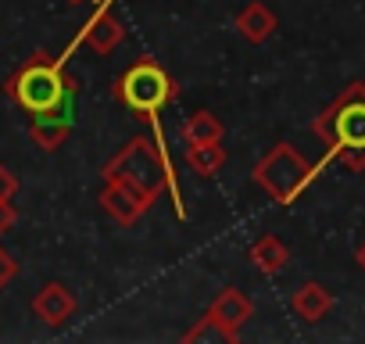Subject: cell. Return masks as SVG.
<instances>
[{
  "label": "cell",
  "mask_w": 365,
  "mask_h": 344,
  "mask_svg": "<svg viewBox=\"0 0 365 344\" xmlns=\"http://www.w3.org/2000/svg\"><path fill=\"white\" fill-rule=\"evenodd\" d=\"M76 90H79L76 76L61 65V58H54L47 51L29 54V61L19 65L11 72V79L4 83V93L29 118H36V115H68L72 101H76Z\"/></svg>",
  "instance_id": "6da1fadb"
},
{
  "label": "cell",
  "mask_w": 365,
  "mask_h": 344,
  "mask_svg": "<svg viewBox=\"0 0 365 344\" xmlns=\"http://www.w3.org/2000/svg\"><path fill=\"white\" fill-rule=\"evenodd\" d=\"M315 136L326 143V158L351 172H365V83H347L329 108L312 122Z\"/></svg>",
  "instance_id": "7a4b0ae2"
},
{
  "label": "cell",
  "mask_w": 365,
  "mask_h": 344,
  "mask_svg": "<svg viewBox=\"0 0 365 344\" xmlns=\"http://www.w3.org/2000/svg\"><path fill=\"white\" fill-rule=\"evenodd\" d=\"M101 176L104 180H118V183H129L136 191H143L147 198H161L165 187L172 191L175 198V212L179 219H187V208H182V194L175 187V176H172V161L147 140V136H133L118 154H111L101 168Z\"/></svg>",
  "instance_id": "3957f363"
},
{
  "label": "cell",
  "mask_w": 365,
  "mask_h": 344,
  "mask_svg": "<svg viewBox=\"0 0 365 344\" xmlns=\"http://www.w3.org/2000/svg\"><path fill=\"white\" fill-rule=\"evenodd\" d=\"M111 93H115V101L125 104L133 115L154 122L158 111L175 101L179 86H175V79H172L154 58H136V61L115 79Z\"/></svg>",
  "instance_id": "277c9868"
},
{
  "label": "cell",
  "mask_w": 365,
  "mask_h": 344,
  "mask_svg": "<svg viewBox=\"0 0 365 344\" xmlns=\"http://www.w3.org/2000/svg\"><path fill=\"white\" fill-rule=\"evenodd\" d=\"M255 183L276 201V205H294L304 187L315 180V165L294 147V143H276L269 147V154L255 165Z\"/></svg>",
  "instance_id": "5b68a950"
},
{
  "label": "cell",
  "mask_w": 365,
  "mask_h": 344,
  "mask_svg": "<svg viewBox=\"0 0 365 344\" xmlns=\"http://www.w3.org/2000/svg\"><path fill=\"white\" fill-rule=\"evenodd\" d=\"M158 201L147 198L143 191L129 187V183H118V180H104V191H101V208L118 223V226H136Z\"/></svg>",
  "instance_id": "8992f818"
},
{
  "label": "cell",
  "mask_w": 365,
  "mask_h": 344,
  "mask_svg": "<svg viewBox=\"0 0 365 344\" xmlns=\"http://www.w3.org/2000/svg\"><path fill=\"white\" fill-rule=\"evenodd\" d=\"M208 315L237 340V337H240V326L255 315V305H251V298H247L240 287H226V290H219L215 301L208 305Z\"/></svg>",
  "instance_id": "52a82bcc"
},
{
  "label": "cell",
  "mask_w": 365,
  "mask_h": 344,
  "mask_svg": "<svg viewBox=\"0 0 365 344\" xmlns=\"http://www.w3.org/2000/svg\"><path fill=\"white\" fill-rule=\"evenodd\" d=\"M122 40H125V26H122L108 8H101V11L79 29V44H86L93 54H111Z\"/></svg>",
  "instance_id": "ba28073f"
},
{
  "label": "cell",
  "mask_w": 365,
  "mask_h": 344,
  "mask_svg": "<svg viewBox=\"0 0 365 344\" xmlns=\"http://www.w3.org/2000/svg\"><path fill=\"white\" fill-rule=\"evenodd\" d=\"M33 312L47 323V326H61L72 319L76 312V294L65 283H43L33 298Z\"/></svg>",
  "instance_id": "9c48e42d"
},
{
  "label": "cell",
  "mask_w": 365,
  "mask_h": 344,
  "mask_svg": "<svg viewBox=\"0 0 365 344\" xmlns=\"http://www.w3.org/2000/svg\"><path fill=\"white\" fill-rule=\"evenodd\" d=\"M237 33H240V40H247V44H265L272 33H276V11L269 8V4H262V0H251V4L237 15Z\"/></svg>",
  "instance_id": "30bf717a"
},
{
  "label": "cell",
  "mask_w": 365,
  "mask_h": 344,
  "mask_svg": "<svg viewBox=\"0 0 365 344\" xmlns=\"http://www.w3.org/2000/svg\"><path fill=\"white\" fill-rule=\"evenodd\" d=\"M290 308H294L297 319H304V323H319V319L329 315V308H333V294H329L322 283L308 280V283H301V287L294 290Z\"/></svg>",
  "instance_id": "8fae6325"
},
{
  "label": "cell",
  "mask_w": 365,
  "mask_h": 344,
  "mask_svg": "<svg viewBox=\"0 0 365 344\" xmlns=\"http://www.w3.org/2000/svg\"><path fill=\"white\" fill-rule=\"evenodd\" d=\"M29 136H33V143H36L40 151L54 154V151H61L65 140L72 136V118H68V115H36V118L29 122Z\"/></svg>",
  "instance_id": "7c38bea8"
},
{
  "label": "cell",
  "mask_w": 365,
  "mask_h": 344,
  "mask_svg": "<svg viewBox=\"0 0 365 344\" xmlns=\"http://www.w3.org/2000/svg\"><path fill=\"white\" fill-rule=\"evenodd\" d=\"M247 255H251L255 269L265 273V276H276V273H283V269L290 265V248H287L276 233H262V237L251 244Z\"/></svg>",
  "instance_id": "4fadbf2b"
},
{
  "label": "cell",
  "mask_w": 365,
  "mask_h": 344,
  "mask_svg": "<svg viewBox=\"0 0 365 344\" xmlns=\"http://www.w3.org/2000/svg\"><path fill=\"white\" fill-rule=\"evenodd\" d=\"M226 165V147L222 140H212V143H187V168L201 180H212L215 172Z\"/></svg>",
  "instance_id": "5bb4252c"
},
{
  "label": "cell",
  "mask_w": 365,
  "mask_h": 344,
  "mask_svg": "<svg viewBox=\"0 0 365 344\" xmlns=\"http://www.w3.org/2000/svg\"><path fill=\"white\" fill-rule=\"evenodd\" d=\"M182 140H187V143H212V140H222V122L215 118V111L201 108V111L187 115V122H182Z\"/></svg>",
  "instance_id": "9a60e30c"
},
{
  "label": "cell",
  "mask_w": 365,
  "mask_h": 344,
  "mask_svg": "<svg viewBox=\"0 0 365 344\" xmlns=\"http://www.w3.org/2000/svg\"><path fill=\"white\" fill-rule=\"evenodd\" d=\"M182 340H190V344L197 340V344H201V340H233V337H230V333H226V330H222V326H219L208 312H205V315H201V319L187 330V333H182Z\"/></svg>",
  "instance_id": "2e32d148"
},
{
  "label": "cell",
  "mask_w": 365,
  "mask_h": 344,
  "mask_svg": "<svg viewBox=\"0 0 365 344\" xmlns=\"http://www.w3.org/2000/svg\"><path fill=\"white\" fill-rule=\"evenodd\" d=\"M19 276V262L8 248H0V290H8V283Z\"/></svg>",
  "instance_id": "e0dca14e"
},
{
  "label": "cell",
  "mask_w": 365,
  "mask_h": 344,
  "mask_svg": "<svg viewBox=\"0 0 365 344\" xmlns=\"http://www.w3.org/2000/svg\"><path fill=\"white\" fill-rule=\"evenodd\" d=\"M19 223V208H15V198H0V233L15 230Z\"/></svg>",
  "instance_id": "ac0fdd59"
},
{
  "label": "cell",
  "mask_w": 365,
  "mask_h": 344,
  "mask_svg": "<svg viewBox=\"0 0 365 344\" xmlns=\"http://www.w3.org/2000/svg\"><path fill=\"white\" fill-rule=\"evenodd\" d=\"M15 194H19V176L0 161V198H15Z\"/></svg>",
  "instance_id": "d6986e66"
},
{
  "label": "cell",
  "mask_w": 365,
  "mask_h": 344,
  "mask_svg": "<svg viewBox=\"0 0 365 344\" xmlns=\"http://www.w3.org/2000/svg\"><path fill=\"white\" fill-rule=\"evenodd\" d=\"M358 265H361V269H365V244H361V248H358Z\"/></svg>",
  "instance_id": "ffe728a7"
},
{
  "label": "cell",
  "mask_w": 365,
  "mask_h": 344,
  "mask_svg": "<svg viewBox=\"0 0 365 344\" xmlns=\"http://www.w3.org/2000/svg\"><path fill=\"white\" fill-rule=\"evenodd\" d=\"M65 4H83V0H65Z\"/></svg>",
  "instance_id": "44dd1931"
}]
</instances>
